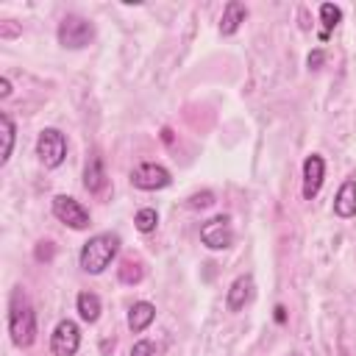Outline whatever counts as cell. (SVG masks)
I'll list each match as a JSON object with an SVG mask.
<instances>
[{"label":"cell","mask_w":356,"mask_h":356,"mask_svg":"<svg viewBox=\"0 0 356 356\" xmlns=\"http://www.w3.org/2000/svg\"><path fill=\"white\" fill-rule=\"evenodd\" d=\"M245 17H248V6H245V3H239V0L225 3L222 19H220V33H222V36H234V33L239 31V25L245 22Z\"/></svg>","instance_id":"obj_12"},{"label":"cell","mask_w":356,"mask_h":356,"mask_svg":"<svg viewBox=\"0 0 356 356\" xmlns=\"http://www.w3.org/2000/svg\"><path fill=\"white\" fill-rule=\"evenodd\" d=\"M134 225H136V231L150 234V231L159 225V214H156V209H139L136 217H134Z\"/></svg>","instance_id":"obj_18"},{"label":"cell","mask_w":356,"mask_h":356,"mask_svg":"<svg viewBox=\"0 0 356 356\" xmlns=\"http://www.w3.org/2000/svg\"><path fill=\"white\" fill-rule=\"evenodd\" d=\"M131 184L136 189H145V192H156V189H164L172 184V175L167 167L161 164H153V161H145L139 164L134 172H131Z\"/></svg>","instance_id":"obj_6"},{"label":"cell","mask_w":356,"mask_h":356,"mask_svg":"<svg viewBox=\"0 0 356 356\" xmlns=\"http://www.w3.org/2000/svg\"><path fill=\"white\" fill-rule=\"evenodd\" d=\"M8 334L17 348H31L36 342V314L22 286H17L8 300Z\"/></svg>","instance_id":"obj_1"},{"label":"cell","mask_w":356,"mask_h":356,"mask_svg":"<svg viewBox=\"0 0 356 356\" xmlns=\"http://www.w3.org/2000/svg\"><path fill=\"white\" fill-rule=\"evenodd\" d=\"M286 314H284V306H275V323H284Z\"/></svg>","instance_id":"obj_25"},{"label":"cell","mask_w":356,"mask_h":356,"mask_svg":"<svg viewBox=\"0 0 356 356\" xmlns=\"http://www.w3.org/2000/svg\"><path fill=\"white\" fill-rule=\"evenodd\" d=\"M131 356H156V348H153L150 339H139V342H134Z\"/></svg>","instance_id":"obj_21"},{"label":"cell","mask_w":356,"mask_h":356,"mask_svg":"<svg viewBox=\"0 0 356 356\" xmlns=\"http://www.w3.org/2000/svg\"><path fill=\"white\" fill-rule=\"evenodd\" d=\"M36 156L47 170H56L67 159V139L58 128H44L36 139Z\"/></svg>","instance_id":"obj_4"},{"label":"cell","mask_w":356,"mask_h":356,"mask_svg":"<svg viewBox=\"0 0 356 356\" xmlns=\"http://www.w3.org/2000/svg\"><path fill=\"white\" fill-rule=\"evenodd\" d=\"M0 128H3V153H0V164H6V161L11 159V150H14V134H17V128H14V122H11L8 114H0Z\"/></svg>","instance_id":"obj_17"},{"label":"cell","mask_w":356,"mask_h":356,"mask_svg":"<svg viewBox=\"0 0 356 356\" xmlns=\"http://www.w3.org/2000/svg\"><path fill=\"white\" fill-rule=\"evenodd\" d=\"M342 356H345V353H342Z\"/></svg>","instance_id":"obj_27"},{"label":"cell","mask_w":356,"mask_h":356,"mask_svg":"<svg viewBox=\"0 0 356 356\" xmlns=\"http://www.w3.org/2000/svg\"><path fill=\"white\" fill-rule=\"evenodd\" d=\"M153 320H156V306L147 303V300H136V303L128 309V328H131L134 334H142Z\"/></svg>","instance_id":"obj_13"},{"label":"cell","mask_w":356,"mask_h":356,"mask_svg":"<svg viewBox=\"0 0 356 356\" xmlns=\"http://www.w3.org/2000/svg\"><path fill=\"white\" fill-rule=\"evenodd\" d=\"M200 242L209 250H225L234 245V228H231V217L228 214H217L211 220H206L200 225Z\"/></svg>","instance_id":"obj_5"},{"label":"cell","mask_w":356,"mask_h":356,"mask_svg":"<svg viewBox=\"0 0 356 356\" xmlns=\"http://www.w3.org/2000/svg\"><path fill=\"white\" fill-rule=\"evenodd\" d=\"M53 214H56V220H61L64 225H70L75 231L89 225V211L70 195H56L53 197Z\"/></svg>","instance_id":"obj_8"},{"label":"cell","mask_w":356,"mask_h":356,"mask_svg":"<svg viewBox=\"0 0 356 356\" xmlns=\"http://www.w3.org/2000/svg\"><path fill=\"white\" fill-rule=\"evenodd\" d=\"M320 22H323L320 39L325 42V39H328V33L342 22V8H339V6H334V3H323V6H320Z\"/></svg>","instance_id":"obj_16"},{"label":"cell","mask_w":356,"mask_h":356,"mask_svg":"<svg viewBox=\"0 0 356 356\" xmlns=\"http://www.w3.org/2000/svg\"><path fill=\"white\" fill-rule=\"evenodd\" d=\"M120 281H122V284H136V281H142V270H139V264H134V261H122V267H120Z\"/></svg>","instance_id":"obj_19"},{"label":"cell","mask_w":356,"mask_h":356,"mask_svg":"<svg viewBox=\"0 0 356 356\" xmlns=\"http://www.w3.org/2000/svg\"><path fill=\"white\" fill-rule=\"evenodd\" d=\"M334 214L348 220L356 214V178H348L339 189H337V197H334Z\"/></svg>","instance_id":"obj_11"},{"label":"cell","mask_w":356,"mask_h":356,"mask_svg":"<svg viewBox=\"0 0 356 356\" xmlns=\"http://www.w3.org/2000/svg\"><path fill=\"white\" fill-rule=\"evenodd\" d=\"M292 356H300V353H292Z\"/></svg>","instance_id":"obj_26"},{"label":"cell","mask_w":356,"mask_h":356,"mask_svg":"<svg viewBox=\"0 0 356 356\" xmlns=\"http://www.w3.org/2000/svg\"><path fill=\"white\" fill-rule=\"evenodd\" d=\"M83 186L89 195H100L106 189V170H103V161L100 156H92L86 161V170H83Z\"/></svg>","instance_id":"obj_14"},{"label":"cell","mask_w":356,"mask_h":356,"mask_svg":"<svg viewBox=\"0 0 356 356\" xmlns=\"http://www.w3.org/2000/svg\"><path fill=\"white\" fill-rule=\"evenodd\" d=\"M75 306H78V314H81L83 323H95L100 317V298L95 292H81Z\"/></svg>","instance_id":"obj_15"},{"label":"cell","mask_w":356,"mask_h":356,"mask_svg":"<svg viewBox=\"0 0 356 356\" xmlns=\"http://www.w3.org/2000/svg\"><path fill=\"white\" fill-rule=\"evenodd\" d=\"M211 203H214V192H209V189L195 192V195L189 197V206H192V209H209Z\"/></svg>","instance_id":"obj_20"},{"label":"cell","mask_w":356,"mask_h":356,"mask_svg":"<svg viewBox=\"0 0 356 356\" xmlns=\"http://www.w3.org/2000/svg\"><path fill=\"white\" fill-rule=\"evenodd\" d=\"M117 250H120V236H117V234H111V231L95 234V236H89V239L83 242L78 261H81V267H83L89 275H100V273L111 264V259L117 256Z\"/></svg>","instance_id":"obj_2"},{"label":"cell","mask_w":356,"mask_h":356,"mask_svg":"<svg viewBox=\"0 0 356 356\" xmlns=\"http://www.w3.org/2000/svg\"><path fill=\"white\" fill-rule=\"evenodd\" d=\"M56 39L67 50H81L95 39V25L81 14H67L56 28Z\"/></svg>","instance_id":"obj_3"},{"label":"cell","mask_w":356,"mask_h":356,"mask_svg":"<svg viewBox=\"0 0 356 356\" xmlns=\"http://www.w3.org/2000/svg\"><path fill=\"white\" fill-rule=\"evenodd\" d=\"M8 95H11V81L0 78V97H8Z\"/></svg>","instance_id":"obj_24"},{"label":"cell","mask_w":356,"mask_h":356,"mask_svg":"<svg viewBox=\"0 0 356 356\" xmlns=\"http://www.w3.org/2000/svg\"><path fill=\"white\" fill-rule=\"evenodd\" d=\"M323 178H325V161H323V156L320 153L306 156V161H303V197L306 200H312L320 192Z\"/></svg>","instance_id":"obj_9"},{"label":"cell","mask_w":356,"mask_h":356,"mask_svg":"<svg viewBox=\"0 0 356 356\" xmlns=\"http://www.w3.org/2000/svg\"><path fill=\"white\" fill-rule=\"evenodd\" d=\"M50 256H53L50 242H39V248H36V259H50Z\"/></svg>","instance_id":"obj_23"},{"label":"cell","mask_w":356,"mask_h":356,"mask_svg":"<svg viewBox=\"0 0 356 356\" xmlns=\"http://www.w3.org/2000/svg\"><path fill=\"white\" fill-rule=\"evenodd\" d=\"M325 61V53L323 50H312L309 53V58H306V64H309V70H320V64Z\"/></svg>","instance_id":"obj_22"},{"label":"cell","mask_w":356,"mask_h":356,"mask_svg":"<svg viewBox=\"0 0 356 356\" xmlns=\"http://www.w3.org/2000/svg\"><path fill=\"white\" fill-rule=\"evenodd\" d=\"M81 348V328L75 320H61L50 334V350L56 356H75Z\"/></svg>","instance_id":"obj_7"},{"label":"cell","mask_w":356,"mask_h":356,"mask_svg":"<svg viewBox=\"0 0 356 356\" xmlns=\"http://www.w3.org/2000/svg\"><path fill=\"white\" fill-rule=\"evenodd\" d=\"M253 275H239L231 286H228V295H225V303H228V309L231 312H239V309H245L250 300H253Z\"/></svg>","instance_id":"obj_10"}]
</instances>
